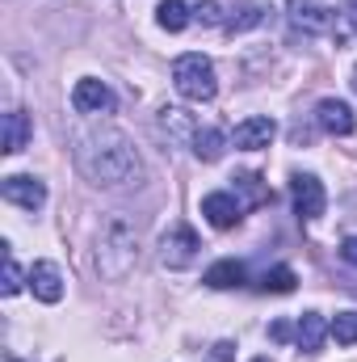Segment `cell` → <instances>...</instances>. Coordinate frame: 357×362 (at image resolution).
I'll list each match as a JSON object with an SVG mask.
<instances>
[{"label": "cell", "mask_w": 357, "mask_h": 362, "mask_svg": "<svg viewBox=\"0 0 357 362\" xmlns=\"http://www.w3.org/2000/svg\"><path fill=\"white\" fill-rule=\"evenodd\" d=\"M76 169L92 181V185H126V181H139V156L131 148V139L114 127H89V131H76Z\"/></svg>", "instance_id": "6da1fadb"}, {"label": "cell", "mask_w": 357, "mask_h": 362, "mask_svg": "<svg viewBox=\"0 0 357 362\" xmlns=\"http://www.w3.org/2000/svg\"><path fill=\"white\" fill-rule=\"evenodd\" d=\"M139 236H135V228L122 219V215H109L105 219V228H101V236H97V266L105 278H126V270L135 266V257H139Z\"/></svg>", "instance_id": "7a4b0ae2"}, {"label": "cell", "mask_w": 357, "mask_h": 362, "mask_svg": "<svg viewBox=\"0 0 357 362\" xmlns=\"http://www.w3.org/2000/svg\"><path fill=\"white\" fill-rule=\"evenodd\" d=\"M173 85L185 101H214L219 81H214V64L202 51H189L173 64Z\"/></svg>", "instance_id": "3957f363"}, {"label": "cell", "mask_w": 357, "mask_h": 362, "mask_svg": "<svg viewBox=\"0 0 357 362\" xmlns=\"http://www.w3.org/2000/svg\"><path fill=\"white\" fill-rule=\"evenodd\" d=\"M290 25L303 34H332L337 30V8L328 0H286Z\"/></svg>", "instance_id": "277c9868"}, {"label": "cell", "mask_w": 357, "mask_h": 362, "mask_svg": "<svg viewBox=\"0 0 357 362\" xmlns=\"http://www.w3.org/2000/svg\"><path fill=\"white\" fill-rule=\"evenodd\" d=\"M198 249H202L198 232L185 228V223H177V228H169L164 240H160V262H164L169 270H185V266L198 262Z\"/></svg>", "instance_id": "5b68a950"}, {"label": "cell", "mask_w": 357, "mask_h": 362, "mask_svg": "<svg viewBox=\"0 0 357 362\" xmlns=\"http://www.w3.org/2000/svg\"><path fill=\"white\" fill-rule=\"evenodd\" d=\"M290 198H294V215L298 219H320L324 206H328L324 181L315 177V173H294L290 177Z\"/></svg>", "instance_id": "8992f818"}, {"label": "cell", "mask_w": 357, "mask_h": 362, "mask_svg": "<svg viewBox=\"0 0 357 362\" xmlns=\"http://www.w3.org/2000/svg\"><path fill=\"white\" fill-rule=\"evenodd\" d=\"M202 215H206V223H210V228L227 232V228H236V223H240L244 202H240L236 194H227V189H214V194H206V198H202Z\"/></svg>", "instance_id": "52a82bcc"}, {"label": "cell", "mask_w": 357, "mask_h": 362, "mask_svg": "<svg viewBox=\"0 0 357 362\" xmlns=\"http://www.w3.org/2000/svg\"><path fill=\"white\" fill-rule=\"evenodd\" d=\"M273 135H277V122L265 118V114H253V118H244V122L236 127L231 144H236L240 152H261V148L273 144Z\"/></svg>", "instance_id": "ba28073f"}, {"label": "cell", "mask_w": 357, "mask_h": 362, "mask_svg": "<svg viewBox=\"0 0 357 362\" xmlns=\"http://www.w3.org/2000/svg\"><path fill=\"white\" fill-rule=\"evenodd\" d=\"M72 105L80 110V114H109L114 110V89L105 85V81H76V89H72Z\"/></svg>", "instance_id": "9c48e42d"}, {"label": "cell", "mask_w": 357, "mask_h": 362, "mask_svg": "<svg viewBox=\"0 0 357 362\" xmlns=\"http://www.w3.org/2000/svg\"><path fill=\"white\" fill-rule=\"evenodd\" d=\"M315 122L328 135H353L357 131V118H353V110H349V101H337V97H324L315 105Z\"/></svg>", "instance_id": "30bf717a"}, {"label": "cell", "mask_w": 357, "mask_h": 362, "mask_svg": "<svg viewBox=\"0 0 357 362\" xmlns=\"http://www.w3.org/2000/svg\"><path fill=\"white\" fill-rule=\"evenodd\" d=\"M0 194L13 202V206H25V211H38L47 202V185L38 177H4Z\"/></svg>", "instance_id": "8fae6325"}, {"label": "cell", "mask_w": 357, "mask_h": 362, "mask_svg": "<svg viewBox=\"0 0 357 362\" xmlns=\"http://www.w3.org/2000/svg\"><path fill=\"white\" fill-rule=\"evenodd\" d=\"M30 291L42 299V303H59L63 299V274L55 262H34L30 270Z\"/></svg>", "instance_id": "7c38bea8"}, {"label": "cell", "mask_w": 357, "mask_h": 362, "mask_svg": "<svg viewBox=\"0 0 357 362\" xmlns=\"http://www.w3.org/2000/svg\"><path fill=\"white\" fill-rule=\"evenodd\" d=\"M328 329H332V325H328V320H324L320 312H303V316H298V329H294V341H298V346H303L307 354H315V350L324 346Z\"/></svg>", "instance_id": "4fadbf2b"}, {"label": "cell", "mask_w": 357, "mask_h": 362, "mask_svg": "<svg viewBox=\"0 0 357 362\" xmlns=\"http://www.w3.org/2000/svg\"><path fill=\"white\" fill-rule=\"evenodd\" d=\"M240 282H244V262H236V257H223L206 270V286H214V291H231Z\"/></svg>", "instance_id": "5bb4252c"}, {"label": "cell", "mask_w": 357, "mask_h": 362, "mask_svg": "<svg viewBox=\"0 0 357 362\" xmlns=\"http://www.w3.org/2000/svg\"><path fill=\"white\" fill-rule=\"evenodd\" d=\"M156 21H160V30L181 34V30L193 21V13H189V4H185V0H160V8H156Z\"/></svg>", "instance_id": "9a60e30c"}, {"label": "cell", "mask_w": 357, "mask_h": 362, "mask_svg": "<svg viewBox=\"0 0 357 362\" xmlns=\"http://www.w3.org/2000/svg\"><path fill=\"white\" fill-rule=\"evenodd\" d=\"M25 139H30V118H25L21 110H8V114H4V152H8V156L21 152Z\"/></svg>", "instance_id": "2e32d148"}, {"label": "cell", "mask_w": 357, "mask_h": 362, "mask_svg": "<svg viewBox=\"0 0 357 362\" xmlns=\"http://www.w3.org/2000/svg\"><path fill=\"white\" fill-rule=\"evenodd\" d=\"M223 148H227V135H223V131H214V127H206V131H198V135H193V156H198V160H206V165H214V160L223 156Z\"/></svg>", "instance_id": "e0dca14e"}, {"label": "cell", "mask_w": 357, "mask_h": 362, "mask_svg": "<svg viewBox=\"0 0 357 362\" xmlns=\"http://www.w3.org/2000/svg\"><path fill=\"white\" fill-rule=\"evenodd\" d=\"M236 189L244 194V206H265L269 202V185L257 177V173H240V177H236Z\"/></svg>", "instance_id": "ac0fdd59"}, {"label": "cell", "mask_w": 357, "mask_h": 362, "mask_svg": "<svg viewBox=\"0 0 357 362\" xmlns=\"http://www.w3.org/2000/svg\"><path fill=\"white\" fill-rule=\"evenodd\" d=\"M328 337H332V341H337L341 350H349V346H357V312H341V316L332 320Z\"/></svg>", "instance_id": "d6986e66"}, {"label": "cell", "mask_w": 357, "mask_h": 362, "mask_svg": "<svg viewBox=\"0 0 357 362\" xmlns=\"http://www.w3.org/2000/svg\"><path fill=\"white\" fill-rule=\"evenodd\" d=\"M261 21H265V8H261V4H244L240 13H231V17H227V30H231V34H244V30L261 25Z\"/></svg>", "instance_id": "ffe728a7"}, {"label": "cell", "mask_w": 357, "mask_h": 362, "mask_svg": "<svg viewBox=\"0 0 357 362\" xmlns=\"http://www.w3.org/2000/svg\"><path fill=\"white\" fill-rule=\"evenodd\" d=\"M294 282H298V278H294V270H290V266H277V270H269L265 278H261V291L290 295V291H294Z\"/></svg>", "instance_id": "44dd1931"}, {"label": "cell", "mask_w": 357, "mask_h": 362, "mask_svg": "<svg viewBox=\"0 0 357 362\" xmlns=\"http://www.w3.org/2000/svg\"><path fill=\"white\" fill-rule=\"evenodd\" d=\"M160 122H164V131H173V135H198V127H193V118L177 110V105H169V110H160Z\"/></svg>", "instance_id": "7402d4cb"}, {"label": "cell", "mask_w": 357, "mask_h": 362, "mask_svg": "<svg viewBox=\"0 0 357 362\" xmlns=\"http://www.w3.org/2000/svg\"><path fill=\"white\" fill-rule=\"evenodd\" d=\"M193 17H198L202 25H219V21H223V4H219V0H202V4L193 8Z\"/></svg>", "instance_id": "603a6c76"}, {"label": "cell", "mask_w": 357, "mask_h": 362, "mask_svg": "<svg viewBox=\"0 0 357 362\" xmlns=\"http://www.w3.org/2000/svg\"><path fill=\"white\" fill-rule=\"evenodd\" d=\"M17 291H21V266L8 257L4 262V295H17Z\"/></svg>", "instance_id": "cb8c5ba5"}, {"label": "cell", "mask_w": 357, "mask_h": 362, "mask_svg": "<svg viewBox=\"0 0 357 362\" xmlns=\"http://www.w3.org/2000/svg\"><path fill=\"white\" fill-rule=\"evenodd\" d=\"M341 257H345L349 266H357V236H349V240L341 245Z\"/></svg>", "instance_id": "d4e9b609"}, {"label": "cell", "mask_w": 357, "mask_h": 362, "mask_svg": "<svg viewBox=\"0 0 357 362\" xmlns=\"http://www.w3.org/2000/svg\"><path fill=\"white\" fill-rule=\"evenodd\" d=\"M269 337H273V341H290V325H286V320H277V325L269 329Z\"/></svg>", "instance_id": "484cf974"}, {"label": "cell", "mask_w": 357, "mask_h": 362, "mask_svg": "<svg viewBox=\"0 0 357 362\" xmlns=\"http://www.w3.org/2000/svg\"><path fill=\"white\" fill-rule=\"evenodd\" d=\"M214 358H219V362H231V346H227V341H219V346H214Z\"/></svg>", "instance_id": "4316f807"}, {"label": "cell", "mask_w": 357, "mask_h": 362, "mask_svg": "<svg viewBox=\"0 0 357 362\" xmlns=\"http://www.w3.org/2000/svg\"><path fill=\"white\" fill-rule=\"evenodd\" d=\"M353 93H357V68H353Z\"/></svg>", "instance_id": "83f0119b"}, {"label": "cell", "mask_w": 357, "mask_h": 362, "mask_svg": "<svg viewBox=\"0 0 357 362\" xmlns=\"http://www.w3.org/2000/svg\"><path fill=\"white\" fill-rule=\"evenodd\" d=\"M349 8H353V13H357V0H349Z\"/></svg>", "instance_id": "f1b7e54d"}, {"label": "cell", "mask_w": 357, "mask_h": 362, "mask_svg": "<svg viewBox=\"0 0 357 362\" xmlns=\"http://www.w3.org/2000/svg\"><path fill=\"white\" fill-rule=\"evenodd\" d=\"M253 362H269V358H253Z\"/></svg>", "instance_id": "f546056e"}, {"label": "cell", "mask_w": 357, "mask_h": 362, "mask_svg": "<svg viewBox=\"0 0 357 362\" xmlns=\"http://www.w3.org/2000/svg\"><path fill=\"white\" fill-rule=\"evenodd\" d=\"M13 362H17V358H13Z\"/></svg>", "instance_id": "4dcf8cb0"}]
</instances>
